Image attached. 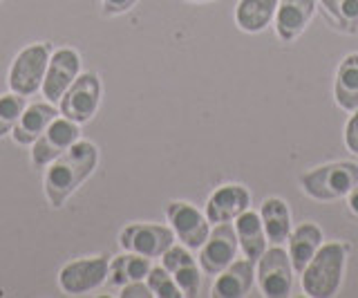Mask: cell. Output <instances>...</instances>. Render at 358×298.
Returning <instances> with one entry per match:
<instances>
[{"label":"cell","mask_w":358,"mask_h":298,"mask_svg":"<svg viewBox=\"0 0 358 298\" xmlns=\"http://www.w3.org/2000/svg\"><path fill=\"white\" fill-rule=\"evenodd\" d=\"M99 164V148L92 141L78 139L63 155L45 166V195L54 208H61L78 186L94 173Z\"/></svg>","instance_id":"6da1fadb"},{"label":"cell","mask_w":358,"mask_h":298,"mask_svg":"<svg viewBox=\"0 0 358 298\" xmlns=\"http://www.w3.org/2000/svg\"><path fill=\"white\" fill-rule=\"evenodd\" d=\"M347 253H350V245L345 242H322L320 249L307 262V267L300 271L302 292L309 298H329L338 294L345 276Z\"/></svg>","instance_id":"7a4b0ae2"},{"label":"cell","mask_w":358,"mask_h":298,"mask_svg":"<svg viewBox=\"0 0 358 298\" xmlns=\"http://www.w3.org/2000/svg\"><path fill=\"white\" fill-rule=\"evenodd\" d=\"M358 182V164L331 162L300 175V186L311 200L334 202L347 197Z\"/></svg>","instance_id":"3957f363"},{"label":"cell","mask_w":358,"mask_h":298,"mask_svg":"<svg viewBox=\"0 0 358 298\" xmlns=\"http://www.w3.org/2000/svg\"><path fill=\"white\" fill-rule=\"evenodd\" d=\"M50 57H52V45L48 41L31 43V45L22 48L16 54V59L11 61L9 76H7L9 90L25 99L36 94L43 85L45 72H48Z\"/></svg>","instance_id":"277c9868"},{"label":"cell","mask_w":358,"mask_h":298,"mask_svg":"<svg viewBox=\"0 0 358 298\" xmlns=\"http://www.w3.org/2000/svg\"><path fill=\"white\" fill-rule=\"evenodd\" d=\"M260 292L268 298H287L294 290V264H291L289 251L282 245H273L264 249L257 258L255 271Z\"/></svg>","instance_id":"5b68a950"},{"label":"cell","mask_w":358,"mask_h":298,"mask_svg":"<svg viewBox=\"0 0 358 298\" xmlns=\"http://www.w3.org/2000/svg\"><path fill=\"white\" fill-rule=\"evenodd\" d=\"M101 92H103L101 90V81L94 72L78 74L74 79V83L67 87V92L61 97V101H59L61 115L76 121L78 126L87 124L99 110Z\"/></svg>","instance_id":"8992f818"},{"label":"cell","mask_w":358,"mask_h":298,"mask_svg":"<svg viewBox=\"0 0 358 298\" xmlns=\"http://www.w3.org/2000/svg\"><path fill=\"white\" fill-rule=\"evenodd\" d=\"M175 234L171 227L152 222H132L121 229L119 245L123 251L139 253L145 258H162L166 249L175 245Z\"/></svg>","instance_id":"52a82bcc"},{"label":"cell","mask_w":358,"mask_h":298,"mask_svg":"<svg viewBox=\"0 0 358 298\" xmlns=\"http://www.w3.org/2000/svg\"><path fill=\"white\" fill-rule=\"evenodd\" d=\"M110 258L108 256H90L78 258L63 264L59 271V287L70 296H81L94 292L108 281Z\"/></svg>","instance_id":"ba28073f"},{"label":"cell","mask_w":358,"mask_h":298,"mask_svg":"<svg viewBox=\"0 0 358 298\" xmlns=\"http://www.w3.org/2000/svg\"><path fill=\"white\" fill-rule=\"evenodd\" d=\"M166 218H168V222H171L175 238L190 251L204 245L210 234V222L206 213H201L199 208L190 202H182V200L168 202Z\"/></svg>","instance_id":"9c48e42d"},{"label":"cell","mask_w":358,"mask_h":298,"mask_svg":"<svg viewBox=\"0 0 358 298\" xmlns=\"http://www.w3.org/2000/svg\"><path fill=\"white\" fill-rule=\"evenodd\" d=\"M78 139H81V128H78L76 121L67 117H56L45 128L43 135L31 143V164L36 169H45Z\"/></svg>","instance_id":"30bf717a"},{"label":"cell","mask_w":358,"mask_h":298,"mask_svg":"<svg viewBox=\"0 0 358 298\" xmlns=\"http://www.w3.org/2000/svg\"><path fill=\"white\" fill-rule=\"evenodd\" d=\"M238 236H235V227L231 222H220L215 229H210L204 245L199 247L197 262L204 274L217 276L222 269H227L235 260L238 253Z\"/></svg>","instance_id":"8fae6325"},{"label":"cell","mask_w":358,"mask_h":298,"mask_svg":"<svg viewBox=\"0 0 358 298\" xmlns=\"http://www.w3.org/2000/svg\"><path fill=\"white\" fill-rule=\"evenodd\" d=\"M78 74H81V57H78L76 50L61 48L52 52L48 72H45V79L41 85L43 97L48 99L50 104H59L61 97L67 92V87L74 83Z\"/></svg>","instance_id":"7c38bea8"},{"label":"cell","mask_w":358,"mask_h":298,"mask_svg":"<svg viewBox=\"0 0 358 298\" xmlns=\"http://www.w3.org/2000/svg\"><path fill=\"white\" fill-rule=\"evenodd\" d=\"M246 208H251L249 189L242 184H222L210 193L204 213L210 225H220V222H233Z\"/></svg>","instance_id":"4fadbf2b"},{"label":"cell","mask_w":358,"mask_h":298,"mask_svg":"<svg viewBox=\"0 0 358 298\" xmlns=\"http://www.w3.org/2000/svg\"><path fill=\"white\" fill-rule=\"evenodd\" d=\"M162 264L171 271V276L175 278V283L179 285L184 296L195 298L199 296L201 290V267L197 258L190 253L188 247L184 245H173L171 249L164 251L162 256Z\"/></svg>","instance_id":"5bb4252c"},{"label":"cell","mask_w":358,"mask_h":298,"mask_svg":"<svg viewBox=\"0 0 358 298\" xmlns=\"http://www.w3.org/2000/svg\"><path fill=\"white\" fill-rule=\"evenodd\" d=\"M316 14V0H280L275 9V34L280 41L291 43L307 29Z\"/></svg>","instance_id":"9a60e30c"},{"label":"cell","mask_w":358,"mask_h":298,"mask_svg":"<svg viewBox=\"0 0 358 298\" xmlns=\"http://www.w3.org/2000/svg\"><path fill=\"white\" fill-rule=\"evenodd\" d=\"M56 117H59V110L50 101H36L31 106H25L18 124L11 130V137H14L18 146H31Z\"/></svg>","instance_id":"2e32d148"},{"label":"cell","mask_w":358,"mask_h":298,"mask_svg":"<svg viewBox=\"0 0 358 298\" xmlns=\"http://www.w3.org/2000/svg\"><path fill=\"white\" fill-rule=\"evenodd\" d=\"M255 281V267L253 260L240 258L233 260L227 269L217 274L215 283H213V296L215 298H242L251 292Z\"/></svg>","instance_id":"e0dca14e"},{"label":"cell","mask_w":358,"mask_h":298,"mask_svg":"<svg viewBox=\"0 0 358 298\" xmlns=\"http://www.w3.org/2000/svg\"><path fill=\"white\" fill-rule=\"evenodd\" d=\"M233 227H235V236H238V245L244 251V256L249 260H257L264 253L266 249V234H264V227H262V218L260 213L251 211L246 208L242 215H238L233 220Z\"/></svg>","instance_id":"ac0fdd59"},{"label":"cell","mask_w":358,"mask_h":298,"mask_svg":"<svg viewBox=\"0 0 358 298\" xmlns=\"http://www.w3.org/2000/svg\"><path fill=\"white\" fill-rule=\"evenodd\" d=\"M322 229L316 225V222H302L298 229L291 231L289 236V258H291V264H294V271H302L307 267V262L313 258V253H316L322 245Z\"/></svg>","instance_id":"d6986e66"},{"label":"cell","mask_w":358,"mask_h":298,"mask_svg":"<svg viewBox=\"0 0 358 298\" xmlns=\"http://www.w3.org/2000/svg\"><path fill=\"white\" fill-rule=\"evenodd\" d=\"M334 101L345 113H354L358 108V52L347 54L338 65L334 79Z\"/></svg>","instance_id":"ffe728a7"},{"label":"cell","mask_w":358,"mask_h":298,"mask_svg":"<svg viewBox=\"0 0 358 298\" xmlns=\"http://www.w3.org/2000/svg\"><path fill=\"white\" fill-rule=\"evenodd\" d=\"M280 0H240L235 7V23L246 34H260L275 18Z\"/></svg>","instance_id":"44dd1931"},{"label":"cell","mask_w":358,"mask_h":298,"mask_svg":"<svg viewBox=\"0 0 358 298\" xmlns=\"http://www.w3.org/2000/svg\"><path fill=\"white\" fill-rule=\"evenodd\" d=\"M260 218L266 240L271 245H282L289 240L294 227H291V211L282 197H266L260 208Z\"/></svg>","instance_id":"7402d4cb"},{"label":"cell","mask_w":358,"mask_h":298,"mask_svg":"<svg viewBox=\"0 0 358 298\" xmlns=\"http://www.w3.org/2000/svg\"><path fill=\"white\" fill-rule=\"evenodd\" d=\"M150 258L139 256V253L126 251L121 256L110 260V271H108V283L112 287H123L134 281H145V276L150 271Z\"/></svg>","instance_id":"603a6c76"},{"label":"cell","mask_w":358,"mask_h":298,"mask_svg":"<svg viewBox=\"0 0 358 298\" xmlns=\"http://www.w3.org/2000/svg\"><path fill=\"white\" fill-rule=\"evenodd\" d=\"M331 27L343 34H358V0H318Z\"/></svg>","instance_id":"cb8c5ba5"},{"label":"cell","mask_w":358,"mask_h":298,"mask_svg":"<svg viewBox=\"0 0 358 298\" xmlns=\"http://www.w3.org/2000/svg\"><path fill=\"white\" fill-rule=\"evenodd\" d=\"M25 110V97H20L16 92L0 94V139L5 135H11V130L18 124V119Z\"/></svg>","instance_id":"d4e9b609"},{"label":"cell","mask_w":358,"mask_h":298,"mask_svg":"<svg viewBox=\"0 0 358 298\" xmlns=\"http://www.w3.org/2000/svg\"><path fill=\"white\" fill-rule=\"evenodd\" d=\"M145 283H148L152 296L157 298H182V290H179V285L175 283V278L171 276L164 264L162 267H150L148 276H145Z\"/></svg>","instance_id":"484cf974"},{"label":"cell","mask_w":358,"mask_h":298,"mask_svg":"<svg viewBox=\"0 0 358 298\" xmlns=\"http://www.w3.org/2000/svg\"><path fill=\"white\" fill-rule=\"evenodd\" d=\"M350 115L352 117L347 119V124H345V146L350 152L358 155V108Z\"/></svg>","instance_id":"4316f807"},{"label":"cell","mask_w":358,"mask_h":298,"mask_svg":"<svg viewBox=\"0 0 358 298\" xmlns=\"http://www.w3.org/2000/svg\"><path fill=\"white\" fill-rule=\"evenodd\" d=\"M119 296H121V298H150V296H152V292H150L148 283H143V281H134V283L123 285Z\"/></svg>","instance_id":"83f0119b"},{"label":"cell","mask_w":358,"mask_h":298,"mask_svg":"<svg viewBox=\"0 0 358 298\" xmlns=\"http://www.w3.org/2000/svg\"><path fill=\"white\" fill-rule=\"evenodd\" d=\"M134 3H137V0H101V7H103L106 16H119V14L130 12Z\"/></svg>","instance_id":"f1b7e54d"},{"label":"cell","mask_w":358,"mask_h":298,"mask_svg":"<svg viewBox=\"0 0 358 298\" xmlns=\"http://www.w3.org/2000/svg\"><path fill=\"white\" fill-rule=\"evenodd\" d=\"M347 208H350V213H354L358 218V182L350 191V195H347Z\"/></svg>","instance_id":"f546056e"},{"label":"cell","mask_w":358,"mask_h":298,"mask_svg":"<svg viewBox=\"0 0 358 298\" xmlns=\"http://www.w3.org/2000/svg\"><path fill=\"white\" fill-rule=\"evenodd\" d=\"M188 3H213V0H188Z\"/></svg>","instance_id":"4dcf8cb0"}]
</instances>
